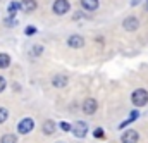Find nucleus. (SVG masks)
<instances>
[{
    "label": "nucleus",
    "mask_w": 148,
    "mask_h": 143,
    "mask_svg": "<svg viewBox=\"0 0 148 143\" xmlns=\"http://www.w3.org/2000/svg\"><path fill=\"white\" fill-rule=\"evenodd\" d=\"M7 117H9V110L3 107H0V124H3L5 121H7Z\"/></svg>",
    "instance_id": "nucleus-18"
},
{
    "label": "nucleus",
    "mask_w": 148,
    "mask_h": 143,
    "mask_svg": "<svg viewBox=\"0 0 148 143\" xmlns=\"http://www.w3.org/2000/svg\"><path fill=\"white\" fill-rule=\"evenodd\" d=\"M41 129H43V135L50 136V135H53V133H55L57 126H55V122H53V121H50V119H48V121H45V122H43V128H41Z\"/></svg>",
    "instance_id": "nucleus-11"
},
{
    "label": "nucleus",
    "mask_w": 148,
    "mask_h": 143,
    "mask_svg": "<svg viewBox=\"0 0 148 143\" xmlns=\"http://www.w3.org/2000/svg\"><path fill=\"white\" fill-rule=\"evenodd\" d=\"M52 9H53V12H55L57 16H64V14H67V12L71 10V3H69L67 0H55Z\"/></svg>",
    "instance_id": "nucleus-3"
},
{
    "label": "nucleus",
    "mask_w": 148,
    "mask_h": 143,
    "mask_svg": "<svg viewBox=\"0 0 148 143\" xmlns=\"http://www.w3.org/2000/svg\"><path fill=\"white\" fill-rule=\"evenodd\" d=\"M21 9V3L19 2H10L9 7H7V12H9V17H14L17 14V10Z\"/></svg>",
    "instance_id": "nucleus-13"
},
{
    "label": "nucleus",
    "mask_w": 148,
    "mask_h": 143,
    "mask_svg": "<svg viewBox=\"0 0 148 143\" xmlns=\"http://www.w3.org/2000/svg\"><path fill=\"white\" fill-rule=\"evenodd\" d=\"M67 83H69L67 76H62V74H57V76H53V79H52V85H53L55 88H64V86H67Z\"/></svg>",
    "instance_id": "nucleus-9"
},
{
    "label": "nucleus",
    "mask_w": 148,
    "mask_h": 143,
    "mask_svg": "<svg viewBox=\"0 0 148 143\" xmlns=\"http://www.w3.org/2000/svg\"><path fill=\"white\" fill-rule=\"evenodd\" d=\"M67 45L73 47V48H81L84 45V38L79 35H73L71 38H67Z\"/></svg>",
    "instance_id": "nucleus-8"
},
{
    "label": "nucleus",
    "mask_w": 148,
    "mask_h": 143,
    "mask_svg": "<svg viewBox=\"0 0 148 143\" xmlns=\"http://www.w3.org/2000/svg\"><path fill=\"white\" fill-rule=\"evenodd\" d=\"M147 9H148V2H147Z\"/></svg>",
    "instance_id": "nucleus-23"
},
{
    "label": "nucleus",
    "mask_w": 148,
    "mask_h": 143,
    "mask_svg": "<svg viewBox=\"0 0 148 143\" xmlns=\"http://www.w3.org/2000/svg\"><path fill=\"white\" fill-rule=\"evenodd\" d=\"M93 136H95V138H103V129H102V128H97V129L93 131Z\"/></svg>",
    "instance_id": "nucleus-19"
},
{
    "label": "nucleus",
    "mask_w": 148,
    "mask_h": 143,
    "mask_svg": "<svg viewBox=\"0 0 148 143\" xmlns=\"http://www.w3.org/2000/svg\"><path fill=\"white\" fill-rule=\"evenodd\" d=\"M97 109H98V104H97V100H95V98H86V100L83 102V112H84V114H88V116L95 114V112H97Z\"/></svg>",
    "instance_id": "nucleus-5"
},
{
    "label": "nucleus",
    "mask_w": 148,
    "mask_h": 143,
    "mask_svg": "<svg viewBox=\"0 0 148 143\" xmlns=\"http://www.w3.org/2000/svg\"><path fill=\"white\" fill-rule=\"evenodd\" d=\"M36 7H38V3H36V0H23L21 2V9L24 10V12H35L36 10Z\"/></svg>",
    "instance_id": "nucleus-10"
},
{
    "label": "nucleus",
    "mask_w": 148,
    "mask_h": 143,
    "mask_svg": "<svg viewBox=\"0 0 148 143\" xmlns=\"http://www.w3.org/2000/svg\"><path fill=\"white\" fill-rule=\"evenodd\" d=\"M10 66V57L7 54H0V69H7Z\"/></svg>",
    "instance_id": "nucleus-14"
},
{
    "label": "nucleus",
    "mask_w": 148,
    "mask_h": 143,
    "mask_svg": "<svg viewBox=\"0 0 148 143\" xmlns=\"http://www.w3.org/2000/svg\"><path fill=\"white\" fill-rule=\"evenodd\" d=\"M60 129H62V131H71V126H69L67 122H60Z\"/></svg>",
    "instance_id": "nucleus-22"
},
{
    "label": "nucleus",
    "mask_w": 148,
    "mask_h": 143,
    "mask_svg": "<svg viewBox=\"0 0 148 143\" xmlns=\"http://www.w3.org/2000/svg\"><path fill=\"white\" fill-rule=\"evenodd\" d=\"M121 142L122 143H138L140 142V133L134 131V129H127L126 133H122Z\"/></svg>",
    "instance_id": "nucleus-4"
},
{
    "label": "nucleus",
    "mask_w": 148,
    "mask_h": 143,
    "mask_svg": "<svg viewBox=\"0 0 148 143\" xmlns=\"http://www.w3.org/2000/svg\"><path fill=\"white\" fill-rule=\"evenodd\" d=\"M3 24H5L7 28H14V26L17 24V19H16V17H5V19H3Z\"/></svg>",
    "instance_id": "nucleus-16"
},
{
    "label": "nucleus",
    "mask_w": 148,
    "mask_h": 143,
    "mask_svg": "<svg viewBox=\"0 0 148 143\" xmlns=\"http://www.w3.org/2000/svg\"><path fill=\"white\" fill-rule=\"evenodd\" d=\"M81 5H83V9H84V10L93 12V10H97V9H98V0H81Z\"/></svg>",
    "instance_id": "nucleus-12"
},
{
    "label": "nucleus",
    "mask_w": 148,
    "mask_h": 143,
    "mask_svg": "<svg viewBox=\"0 0 148 143\" xmlns=\"http://www.w3.org/2000/svg\"><path fill=\"white\" fill-rule=\"evenodd\" d=\"M24 33H26V35H35V33H36V28H33V26H28Z\"/></svg>",
    "instance_id": "nucleus-21"
},
{
    "label": "nucleus",
    "mask_w": 148,
    "mask_h": 143,
    "mask_svg": "<svg viewBox=\"0 0 148 143\" xmlns=\"http://www.w3.org/2000/svg\"><path fill=\"white\" fill-rule=\"evenodd\" d=\"M131 102H133V105H136V107H143V105H147L148 91H147V90H143V88L134 90V91H133V95H131Z\"/></svg>",
    "instance_id": "nucleus-1"
},
{
    "label": "nucleus",
    "mask_w": 148,
    "mask_h": 143,
    "mask_svg": "<svg viewBox=\"0 0 148 143\" xmlns=\"http://www.w3.org/2000/svg\"><path fill=\"white\" fill-rule=\"evenodd\" d=\"M41 52H43V47H41V45H35V47H31V57H38V55H41Z\"/></svg>",
    "instance_id": "nucleus-17"
},
{
    "label": "nucleus",
    "mask_w": 148,
    "mask_h": 143,
    "mask_svg": "<svg viewBox=\"0 0 148 143\" xmlns=\"http://www.w3.org/2000/svg\"><path fill=\"white\" fill-rule=\"evenodd\" d=\"M138 26H140V21L136 19V17H126L124 19V23H122V28L126 30V31H136L138 30Z\"/></svg>",
    "instance_id": "nucleus-7"
},
{
    "label": "nucleus",
    "mask_w": 148,
    "mask_h": 143,
    "mask_svg": "<svg viewBox=\"0 0 148 143\" xmlns=\"http://www.w3.org/2000/svg\"><path fill=\"white\" fill-rule=\"evenodd\" d=\"M0 143H17V136L12 135V133H7L0 138Z\"/></svg>",
    "instance_id": "nucleus-15"
},
{
    "label": "nucleus",
    "mask_w": 148,
    "mask_h": 143,
    "mask_svg": "<svg viewBox=\"0 0 148 143\" xmlns=\"http://www.w3.org/2000/svg\"><path fill=\"white\" fill-rule=\"evenodd\" d=\"M33 128H35V121H33L31 117H24V119L19 121V124H17V133H19V135H28V133L33 131Z\"/></svg>",
    "instance_id": "nucleus-2"
},
{
    "label": "nucleus",
    "mask_w": 148,
    "mask_h": 143,
    "mask_svg": "<svg viewBox=\"0 0 148 143\" xmlns=\"http://www.w3.org/2000/svg\"><path fill=\"white\" fill-rule=\"evenodd\" d=\"M71 129H73L74 136H77V138H83V136L86 135V131H88V124H86V122H83V121H77L73 128H71Z\"/></svg>",
    "instance_id": "nucleus-6"
},
{
    "label": "nucleus",
    "mask_w": 148,
    "mask_h": 143,
    "mask_svg": "<svg viewBox=\"0 0 148 143\" xmlns=\"http://www.w3.org/2000/svg\"><path fill=\"white\" fill-rule=\"evenodd\" d=\"M5 86H7V81H5V78H3V76H0V93L5 90Z\"/></svg>",
    "instance_id": "nucleus-20"
}]
</instances>
